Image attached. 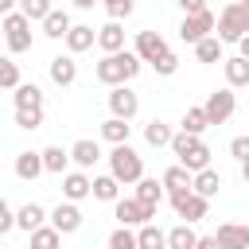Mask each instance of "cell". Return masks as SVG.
Wrapping results in <instances>:
<instances>
[{"label": "cell", "mask_w": 249, "mask_h": 249, "mask_svg": "<svg viewBox=\"0 0 249 249\" xmlns=\"http://www.w3.org/2000/svg\"><path fill=\"white\" fill-rule=\"evenodd\" d=\"M214 27H218V19H214V12L206 8L202 16H183V23H179V39L191 43V47H198L202 39H210ZM214 35H218V31H214Z\"/></svg>", "instance_id": "cell-6"}, {"label": "cell", "mask_w": 249, "mask_h": 249, "mask_svg": "<svg viewBox=\"0 0 249 249\" xmlns=\"http://www.w3.org/2000/svg\"><path fill=\"white\" fill-rule=\"evenodd\" d=\"M47 222H51V214H47L39 202H27V206H19V210H16V226H19V230H27V233L43 230Z\"/></svg>", "instance_id": "cell-16"}, {"label": "cell", "mask_w": 249, "mask_h": 249, "mask_svg": "<svg viewBox=\"0 0 249 249\" xmlns=\"http://www.w3.org/2000/svg\"><path fill=\"white\" fill-rule=\"evenodd\" d=\"M0 86H4V89H12V93L23 86V82H19V66H16L12 58H0Z\"/></svg>", "instance_id": "cell-36"}, {"label": "cell", "mask_w": 249, "mask_h": 249, "mask_svg": "<svg viewBox=\"0 0 249 249\" xmlns=\"http://www.w3.org/2000/svg\"><path fill=\"white\" fill-rule=\"evenodd\" d=\"M249 35V0H233L218 12V39L222 43H241Z\"/></svg>", "instance_id": "cell-3"}, {"label": "cell", "mask_w": 249, "mask_h": 249, "mask_svg": "<svg viewBox=\"0 0 249 249\" xmlns=\"http://www.w3.org/2000/svg\"><path fill=\"white\" fill-rule=\"evenodd\" d=\"M167 51H171V47H167V39H163L160 31H136V58H140V62H152V66H156Z\"/></svg>", "instance_id": "cell-10"}, {"label": "cell", "mask_w": 249, "mask_h": 249, "mask_svg": "<svg viewBox=\"0 0 249 249\" xmlns=\"http://www.w3.org/2000/svg\"><path fill=\"white\" fill-rule=\"evenodd\" d=\"M195 195H202V198H214L218 191H222V175L214 171V167H206V171H198L195 175V187H191Z\"/></svg>", "instance_id": "cell-30"}, {"label": "cell", "mask_w": 249, "mask_h": 249, "mask_svg": "<svg viewBox=\"0 0 249 249\" xmlns=\"http://www.w3.org/2000/svg\"><path fill=\"white\" fill-rule=\"evenodd\" d=\"M206 128H210L206 109H202V105H191V109L183 113V128H179V132H187V136H202Z\"/></svg>", "instance_id": "cell-27"}, {"label": "cell", "mask_w": 249, "mask_h": 249, "mask_svg": "<svg viewBox=\"0 0 249 249\" xmlns=\"http://www.w3.org/2000/svg\"><path fill=\"white\" fill-rule=\"evenodd\" d=\"M237 54H241V58H249V35H245V39L237 43Z\"/></svg>", "instance_id": "cell-46"}, {"label": "cell", "mask_w": 249, "mask_h": 249, "mask_svg": "<svg viewBox=\"0 0 249 249\" xmlns=\"http://www.w3.org/2000/svg\"><path fill=\"white\" fill-rule=\"evenodd\" d=\"M136 241H140V249H167V233L152 222V226H140L136 230Z\"/></svg>", "instance_id": "cell-33"}, {"label": "cell", "mask_w": 249, "mask_h": 249, "mask_svg": "<svg viewBox=\"0 0 249 249\" xmlns=\"http://www.w3.org/2000/svg\"><path fill=\"white\" fill-rule=\"evenodd\" d=\"M97 47L105 51V54H121L124 51V27L121 23H105V27H97Z\"/></svg>", "instance_id": "cell-17"}, {"label": "cell", "mask_w": 249, "mask_h": 249, "mask_svg": "<svg viewBox=\"0 0 249 249\" xmlns=\"http://www.w3.org/2000/svg\"><path fill=\"white\" fill-rule=\"evenodd\" d=\"M97 82L101 86H109V89H121V86H128L136 74H140V58H136V51H121V54H105L101 62H97Z\"/></svg>", "instance_id": "cell-1"}, {"label": "cell", "mask_w": 249, "mask_h": 249, "mask_svg": "<svg viewBox=\"0 0 249 249\" xmlns=\"http://www.w3.org/2000/svg\"><path fill=\"white\" fill-rule=\"evenodd\" d=\"M12 226H16V210H12L8 202H0V233H8Z\"/></svg>", "instance_id": "cell-43"}, {"label": "cell", "mask_w": 249, "mask_h": 249, "mask_svg": "<svg viewBox=\"0 0 249 249\" xmlns=\"http://www.w3.org/2000/svg\"><path fill=\"white\" fill-rule=\"evenodd\" d=\"M132 198L144 202V206H152V210H160V202H163V179H140Z\"/></svg>", "instance_id": "cell-23"}, {"label": "cell", "mask_w": 249, "mask_h": 249, "mask_svg": "<svg viewBox=\"0 0 249 249\" xmlns=\"http://www.w3.org/2000/svg\"><path fill=\"white\" fill-rule=\"evenodd\" d=\"M109 113H113L117 121H132V117L140 113V97H136L128 86H121V89H109Z\"/></svg>", "instance_id": "cell-11"}, {"label": "cell", "mask_w": 249, "mask_h": 249, "mask_svg": "<svg viewBox=\"0 0 249 249\" xmlns=\"http://www.w3.org/2000/svg\"><path fill=\"white\" fill-rule=\"evenodd\" d=\"M171 152L179 156V167H187L191 175H198V171H206V167H210V148L202 144V136L175 132V140H171Z\"/></svg>", "instance_id": "cell-2"}, {"label": "cell", "mask_w": 249, "mask_h": 249, "mask_svg": "<svg viewBox=\"0 0 249 249\" xmlns=\"http://www.w3.org/2000/svg\"><path fill=\"white\" fill-rule=\"evenodd\" d=\"M66 163H70V152H62L58 144L43 148V167H47L51 175H66Z\"/></svg>", "instance_id": "cell-32"}, {"label": "cell", "mask_w": 249, "mask_h": 249, "mask_svg": "<svg viewBox=\"0 0 249 249\" xmlns=\"http://www.w3.org/2000/svg\"><path fill=\"white\" fill-rule=\"evenodd\" d=\"M202 12H206L202 0H183V16H202Z\"/></svg>", "instance_id": "cell-44"}, {"label": "cell", "mask_w": 249, "mask_h": 249, "mask_svg": "<svg viewBox=\"0 0 249 249\" xmlns=\"http://www.w3.org/2000/svg\"><path fill=\"white\" fill-rule=\"evenodd\" d=\"M109 175H113L117 183H140V179H144V160H140L128 144H121V148L109 152Z\"/></svg>", "instance_id": "cell-4"}, {"label": "cell", "mask_w": 249, "mask_h": 249, "mask_svg": "<svg viewBox=\"0 0 249 249\" xmlns=\"http://www.w3.org/2000/svg\"><path fill=\"white\" fill-rule=\"evenodd\" d=\"M171 210L191 226V222H202V218H206L210 198H202V195H195V191H183V195H171Z\"/></svg>", "instance_id": "cell-8"}, {"label": "cell", "mask_w": 249, "mask_h": 249, "mask_svg": "<svg viewBox=\"0 0 249 249\" xmlns=\"http://www.w3.org/2000/svg\"><path fill=\"white\" fill-rule=\"evenodd\" d=\"M113 214H117V222L121 226H152V218H156V210L152 206H144V202H136V198H121L117 206H113Z\"/></svg>", "instance_id": "cell-9"}, {"label": "cell", "mask_w": 249, "mask_h": 249, "mask_svg": "<svg viewBox=\"0 0 249 249\" xmlns=\"http://www.w3.org/2000/svg\"><path fill=\"white\" fill-rule=\"evenodd\" d=\"M167 249H198V233L187 222H179V226L167 230Z\"/></svg>", "instance_id": "cell-28"}, {"label": "cell", "mask_w": 249, "mask_h": 249, "mask_svg": "<svg viewBox=\"0 0 249 249\" xmlns=\"http://www.w3.org/2000/svg\"><path fill=\"white\" fill-rule=\"evenodd\" d=\"M4 43H8V51H12V54L31 51V19H27L19 8L4 16Z\"/></svg>", "instance_id": "cell-5"}, {"label": "cell", "mask_w": 249, "mask_h": 249, "mask_svg": "<svg viewBox=\"0 0 249 249\" xmlns=\"http://www.w3.org/2000/svg\"><path fill=\"white\" fill-rule=\"evenodd\" d=\"M93 43H97V31H93L89 23H74L70 35H66V51H70V54H82V51H89Z\"/></svg>", "instance_id": "cell-20"}, {"label": "cell", "mask_w": 249, "mask_h": 249, "mask_svg": "<svg viewBox=\"0 0 249 249\" xmlns=\"http://www.w3.org/2000/svg\"><path fill=\"white\" fill-rule=\"evenodd\" d=\"M230 156H233L237 163H249V136H233V140H230Z\"/></svg>", "instance_id": "cell-41"}, {"label": "cell", "mask_w": 249, "mask_h": 249, "mask_svg": "<svg viewBox=\"0 0 249 249\" xmlns=\"http://www.w3.org/2000/svg\"><path fill=\"white\" fill-rule=\"evenodd\" d=\"M43 171H47V167H43V152H19V156H16V175H19L23 183H35Z\"/></svg>", "instance_id": "cell-18"}, {"label": "cell", "mask_w": 249, "mask_h": 249, "mask_svg": "<svg viewBox=\"0 0 249 249\" xmlns=\"http://www.w3.org/2000/svg\"><path fill=\"white\" fill-rule=\"evenodd\" d=\"M47 74H51L54 86H74V82H78V62H74V54H54V58L47 62Z\"/></svg>", "instance_id": "cell-13"}, {"label": "cell", "mask_w": 249, "mask_h": 249, "mask_svg": "<svg viewBox=\"0 0 249 249\" xmlns=\"http://www.w3.org/2000/svg\"><path fill=\"white\" fill-rule=\"evenodd\" d=\"M198 249H222L218 237H198Z\"/></svg>", "instance_id": "cell-45"}, {"label": "cell", "mask_w": 249, "mask_h": 249, "mask_svg": "<svg viewBox=\"0 0 249 249\" xmlns=\"http://www.w3.org/2000/svg\"><path fill=\"white\" fill-rule=\"evenodd\" d=\"M202 109H206L210 124H226V121L233 117V109H237V97H233V89L226 86V89H214V93H206Z\"/></svg>", "instance_id": "cell-7"}, {"label": "cell", "mask_w": 249, "mask_h": 249, "mask_svg": "<svg viewBox=\"0 0 249 249\" xmlns=\"http://www.w3.org/2000/svg\"><path fill=\"white\" fill-rule=\"evenodd\" d=\"M93 198H101V202H121V183L113 179V175H97L93 179Z\"/></svg>", "instance_id": "cell-31"}, {"label": "cell", "mask_w": 249, "mask_h": 249, "mask_svg": "<svg viewBox=\"0 0 249 249\" xmlns=\"http://www.w3.org/2000/svg\"><path fill=\"white\" fill-rule=\"evenodd\" d=\"M70 160L78 163V171H86V167H93L97 160H101V148H97V140H74V148H70Z\"/></svg>", "instance_id": "cell-21"}, {"label": "cell", "mask_w": 249, "mask_h": 249, "mask_svg": "<svg viewBox=\"0 0 249 249\" xmlns=\"http://www.w3.org/2000/svg\"><path fill=\"white\" fill-rule=\"evenodd\" d=\"M195 58H198V62H226V54H222V39H218V35L202 39V43L195 47Z\"/></svg>", "instance_id": "cell-34"}, {"label": "cell", "mask_w": 249, "mask_h": 249, "mask_svg": "<svg viewBox=\"0 0 249 249\" xmlns=\"http://www.w3.org/2000/svg\"><path fill=\"white\" fill-rule=\"evenodd\" d=\"M144 140H148L152 148H171L175 132H171V124H167V121H160V117H156V121H148V124H144Z\"/></svg>", "instance_id": "cell-25"}, {"label": "cell", "mask_w": 249, "mask_h": 249, "mask_svg": "<svg viewBox=\"0 0 249 249\" xmlns=\"http://www.w3.org/2000/svg\"><path fill=\"white\" fill-rule=\"evenodd\" d=\"M86 195H93V179L86 171H66L62 175V198L66 202H82Z\"/></svg>", "instance_id": "cell-14"}, {"label": "cell", "mask_w": 249, "mask_h": 249, "mask_svg": "<svg viewBox=\"0 0 249 249\" xmlns=\"http://www.w3.org/2000/svg\"><path fill=\"white\" fill-rule=\"evenodd\" d=\"M58 245H62V233L54 226H43L31 233V249H58Z\"/></svg>", "instance_id": "cell-35"}, {"label": "cell", "mask_w": 249, "mask_h": 249, "mask_svg": "<svg viewBox=\"0 0 249 249\" xmlns=\"http://www.w3.org/2000/svg\"><path fill=\"white\" fill-rule=\"evenodd\" d=\"M70 27H74V23H70L66 8H54V12L43 19V35H47V39H66V35H70Z\"/></svg>", "instance_id": "cell-24"}, {"label": "cell", "mask_w": 249, "mask_h": 249, "mask_svg": "<svg viewBox=\"0 0 249 249\" xmlns=\"http://www.w3.org/2000/svg\"><path fill=\"white\" fill-rule=\"evenodd\" d=\"M109 249H140V241H136V233L128 226H117L109 233Z\"/></svg>", "instance_id": "cell-37"}, {"label": "cell", "mask_w": 249, "mask_h": 249, "mask_svg": "<svg viewBox=\"0 0 249 249\" xmlns=\"http://www.w3.org/2000/svg\"><path fill=\"white\" fill-rule=\"evenodd\" d=\"M105 12H109V19L117 23V19H128L132 16V0H109L105 4Z\"/></svg>", "instance_id": "cell-39"}, {"label": "cell", "mask_w": 249, "mask_h": 249, "mask_svg": "<svg viewBox=\"0 0 249 249\" xmlns=\"http://www.w3.org/2000/svg\"><path fill=\"white\" fill-rule=\"evenodd\" d=\"M128 132H132V124L128 121H117V117H109V121H101V136L113 144V148H121V144H128Z\"/></svg>", "instance_id": "cell-29"}, {"label": "cell", "mask_w": 249, "mask_h": 249, "mask_svg": "<svg viewBox=\"0 0 249 249\" xmlns=\"http://www.w3.org/2000/svg\"><path fill=\"white\" fill-rule=\"evenodd\" d=\"M191 187H195V175H191L187 167L175 163V167L163 171V191H167V195H183V191H191Z\"/></svg>", "instance_id": "cell-22"}, {"label": "cell", "mask_w": 249, "mask_h": 249, "mask_svg": "<svg viewBox=\"0 0 249 249\" xmlns=\"http://www.w3.org/2000/svg\"><path fill=\"white\" fill-rule=\"evenodd\" d=\"M222 74H226V86H230V89L249 86V58H241V54L226 58V62H222Z\"/></svg>", "instance_id": "cell-19"}, {"label": "cell", "mask_w": 249, "mask_h": 249, "mask_svg": "<svg viewBox=\"0 0 249 249\" xmlns=\"http://www.w3.org/2000/svg\"><path fill=\"white\" fill-rule=\"evenodd\" d=\"M16 124L19 128H39L43 124V109H31V113L27 109H16Z\"/></svg>", "instance_id": "cell-40"}, {"label": "cell", "mask_w": 249, "mask_h": 249, "mask_svg": "<svg viewBox=\"0 0 249 249\" xmlns=\"http://www.w3.org/2000/svg\"><path fill=\"white\" fill-rule=\"evenodd\" d=\"M214 237L222 249H249V226H241V222H222Z\"/></svg>", "instance_id": "cell-15"}, {"label": "cell", "mask_w": 249, "mask_h": 249, "mask_svg": "<svg viewBox=\"0 0 249 249\" xmlns=\"http://www.w3.org/2000/svg\"><path fill=\"white\" fill-rule=\"evenodd\" d=\"M19 12H23L27 19H39V23H43V19H47L54 8H51L47 0H19Z\"/></svg>", "instance_id": "cell-38"}, {"label": "cell", "mask_w": 249, "mask_h": 249, "mask_svg": "<svg viewBox=\"0 0 249 249\" xmlns=\"http://www.w3.org/2000/svg\"><path fill=\"white\" fill-rule=\"evenodd\" d=\"M175 70H179V54H175V51H167V54H163V58L156 62V74H163V78H171Z\"/></svg>", "instance_id": "cell-42"}, {"label": "cell", "mask_w": 249, "mask_h": 249, "mask_svg": "<svg viewBox=\"0 0 249 249\" xmlns=\"http://www.w3.org/2000/svg\"><path fill=\"white\" fill-rule=\"evenodd\" d=\"M12 101H16V109H43V89L35 86V82H23L16 93H12Z\"/></svg>", "instance_id": "cell-26"}, {"label": "cell", "mask_w": 249, "mask_h": 249, "mask_svg": "<svg viewBox=\"0 0 249 249\" xmlns=\"http://www.w3.org/2000/svg\"><path fill=\"white\" fill-rule=\"evenodd\" d=\"M241 179H245V183H249V163H241Z\"/></svg>", "instance_id": "cell-47"}, {"label": "cell", "mask_w": 249, "mask_h": 249, "mask_svg": "<svg viewBox=\"0 0 249 249\" xmlns=\"http://www.w3.org/2000/svg\"><path fill=\"white\" fill-rule=\"evenodd\" d=\"M51 226H54L58 233H78V230H82V210H78V202H58V206L51 210Z\"/></svg>", "instance_id": "cell-12"}]
</instances>
